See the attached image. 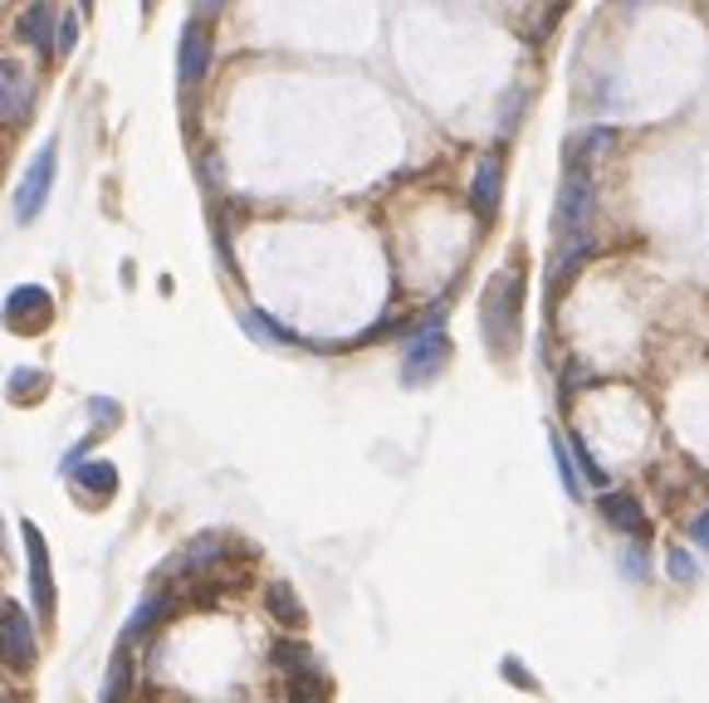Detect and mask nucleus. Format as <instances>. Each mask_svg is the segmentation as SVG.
I'll return each instance as SVG.
<instances>
[{"mask_svg":"<svg viewBox=\"0 0 709 703\" xmlns=\"http://www.w3.org/2000/svg\"><path fill=\"white\" fill-rule=\"evenodd\" d=\"M35 659H39L35 621H30V611L20 601H5L0 606V665L25 675V669H35Z\"/></svg>","mask_w":709,"mask_h":703,"instance_id":"423d86ee","label":"nucleus"},{"mask_svg":"<svg viewBox=\"0 0 709 703\" xmlns=\"http://www.w3.org/2000/svg\"><path fill=\"white\" fill-rule=\"evenodd\" d=\"M211 25L206 20H186L182 25V49H176V79L186 83V89H196V83L206 79V69H211Z\"/></svg>","mask_w":709,"mask_h":703,"instance_id":"9d476101","label":"nucleus"},{"mask_svg":"<svg viewBox=\"0 0 709 703\" xmlns=\"http://www.w3.org/2000/svg\"><path fill=\"white\" fill-rule=\"evenodd\" d=\"M221 5H225V0H196V10H201V15H216Z\"/></svg>","mask_w":709,"mask_h":703,"instance_id":"c756f323","label":"nucleus"},{"mask_svg":"<svg viewBox=\"0 0 709 703\" xmlns=\"http://www.w3.org/2000/svg\"><path fill=\"white\" fill-rule=\"evenodd\" d=\"M74 49H79V15L69 10V15H59V25H55V55L69 59Z\"/></svg>","mask_w":709,"mask_h":703,"instance_id":"b1692460","label":"nucleus"},{"mask_svg":"<svg viewBox=\"0 0 709 703\" xmlns=\"http://www.w3.org/2000/svg\"><path fill=\"white\" fill-rule=\"evenodd\" d=\"M568 455H572V465H578V474L588 479V484L607 489V469H602V459L588 449V440H582V435H568Z\"/></svg>","mask_w":709,"mask_h":703,"instance_id":"4be33fe9","label":"nucleus"},{"mask_svg":"<svg viewBox=\"0 0 709 703\" xmlns=\"http://www.w3.org/2000/svg\"><path fill=\"white\" fill-rule=\"evenodd\" d=\"M225 552H231V532H201V538H191L182 548V562L186 572H216V566L225 562Z\"/></svg>","mask_w":709,"mask_h":703,"instance_id":"ddd939ff","label":"nucleus"},{"mask_svg":"<svg viewBox=\"0 0 709 703\" xmlns=\"http://www.w3.org/2000/svg\"><path fill=\"white\" fill-rule=\"evenodd\" d=\"M5 703H20V699H5Z\"/></svg>","mask_w":709,"mask_h":703,"instance_id":"473e14b6","label":"nucleus"},{"mask_svg":"<svg viewBox=\"0 0 709 703\" xmlns=\"http://www.w3.org/2000/svg\"><path fill=\"white\" fill-rule=\"evenodd\" d=\"M142 10H158V0H142Z\"/></svg>","mask_w":709,"mask_h":703,"instance_id":"7c9ffc66","label":"nucleus"},{"mask_svg":"<svg viewBox=\"0 0 709 703\" xmlns=\"http://www.w3.org/2000/svg\"><path fill=\"white\" fill-rule=\"evenodd\" d=\"M20 35H25L35 49H55V10H49V0H35V5L25 10Z\"/></svg>","mask_w":709,"mask_h":703,"instance_id":"f3484780","label":"nucleus"},{"mask_svg":"<svg viewBox=\"0 0 709 703\" xmlns=\"http://www.w3.org/2000/svg\"><path fill=\"white\" fill-rule=\"evenodd\" d=\"M499 201H504V156L499 152H485L475 162V181H470V206L479 220H495L499 215Z\"/></svg>","mask_w":709,"mask_h":703,"instance_id":"f8f14e48","label":"nucleus"},{"mask_svg":"<svg viewBox=\"0 0 709 703\" xmlns=\"http://www.w3.org/2000/svg\"><path fill=\"white\" fill-rule=\"evenodd\" d=\"M132 699V649H113L108 679H103V699L98 703H128Z\"/></svg>","mask_w":709,"mask_h":703,"instance_id":"dca6fc26","label":"nucleus"},{"mask_svg":"<svg viewBox=\"0 0 709 703\" xmlns=\"http://www.w3.org/2000/svg\"><path fill=\"white\" fill-rule=\"evenodd\" d=\"M45 391H49V376L39 372V366H15V372H10V401L15 406L39 401Z\"/></svg>","mask_w":709,"mask_h":703,"instance_id":"412c9836","label":"nucleus"},{"mask_svg":"<svg viewBox=\"0 0 709 703\" xmlns=\"http://www.w3.org/2000/svg\"><path fill=\"white\" fill-rule=\"evenodd\" d=\"M20 542H25V566H30V601H35L39 621H55L59 611V591H55V566H49V542L39 532V523H20Z\"/></svg>","mask_w":709,"mask_h":703,"instance_id":"20e7f679","label":"nucleus"},{"mask_svg":"<svg viewBox=\"0 0 709 703\" xmlns=\"http://www.w3.org/2000/svg\"><path fill=\"white\" fill-rule=\"evenodd\" d=\"M519 318H524V274L519 269H499L485 283V298H479V332H485L495 356H514Z\"/></svg>","mask_w":709,"mask_h":703,"instance_id":"f257e3e1","label":"nucleus"},{"mask_svg":"<svg viewBox=\"0 0 709 703\" xmlns=\"http://www.w3.org/2000/svg\"><path fill=\"white\" fill-rule=\"evenodd\" d=\"M240 328L249 332V338H259V342H269V348H294V332L289 328H279L275 318H269V313H259V308H245L240 313Z\"/></svg>","mask_w":709,"mask_h":703,"instance_id":"a211bd4d","label":"nucleus"},{"mask_svg":"<svg viewBox=\"0 0 709 703\" xmlns=\"http://www.w3.org/2000/svg\"><path fill=\"white\" fill-rule=\"evenodd\" d=\"M685 538H690L700 552H709V508L690 513V523H685Z\"/></svg>","mask_w":709,"mask_h":703,"instance_id":"bb28decb","label":"nucleus"},{"mask_svg":"<svg viewBox=\"0 0 709 703\" xmlns=\"http://www.w3.org/2000/svg\"><path fill=\"white\" fill-rule=\"evenodd\" d=\"M74 484L89 503H103L118 493V469L108 465V459H83V465L74 469Z\"/></svg>","mask_w":709,"mask_h":703,"instance_id":"4468645a","label":"nucleus"},{"mask_svg":"<svg viewBox=\"0 0 709 703\" xmlns=\"http://www.w3.org/2000/svg\"><path fill=\"white\" fill-rule=\"evenodd\" d=\"M597 513H602L607 528H617L621 538H631V542H646V532H651V518H646L641 499H636L631 489H602L597 493Z\"/></svg>","mask_w":709,"mask_h":703,"instance_id":"6e6552de","label":"nucleus"},{"mask_svg":"<svg viewBox=\"0 0 709 703\" xmlns=\"http://www.w3.org/2000/svg\"><path fill=\"white\" fill-rule=\"evenodd\" d=\"M172 616H176V596L158 586V591H148L138 606H132V616H128V625H123V640H118V645L132 649L138 640H148L152 631H158V625L172 621Z\"/></svg>","mask_w":709,"mask_h":703,"instance_id":"9b49d317","label":"nucleus"},{"mask_svg":"<svg viewBox=\"0 0 709 703\" xmlns=\"http://www.w3.org/2000/svg\"><path fill=\"white\" fill-rule=\"evenodd\" d=\"M265 611L275 616L279 625H289V631H304V621H309L304 601H299V591L289 582H269L265 586Z\"/></svg>","mask_w":709,"mask_h":703,"instance_id":"2eb2a0df","label":"nucleus"},{"mask_svg":"<svg viewBox=\"0 0 709 703\" xmlns=\"http://www.w3.org/2000/svg\"><path fill=\"white\" fill-rule=\"evenodd\" d=\"M89 5H93V0H79V10H89Z\"/></svg>","mask_w":709,"mask_h":703,"instance_id":"2f4dec72","label":"nucleus"},{"mask_svg":"<svg viewBox=\"0 0 709 703\" xmlns=\"http://www.w3.org/2000/svg\"><path fill=\"white\" fill-rule=\"evenodd\" d=\"M0 606H5V601H0Z\"/></svg>","mask_w":709,"mask_h":703,"instance_id":"72a5a7b5","label":"nucleus"},{"mask_svg":"<svg viewBox=\"0 0 709 703\" xmlns=\"http://www.w3.org/2000/svg\"><path fill=\"white\" fill-rule=\"evenodd\" d=\"M451 362V332L441 323H421V328L406 338V352H402V382L406 386H426L431 376L445 372Z\"/></svg>","mask_w":709,"mask_h":703,"instance_id":"7ed1b4c3","label":"nucleus"},{"mask_svg":"<svg viewBox=\"0 0 709 703\" xmlns=\"http://www.w3.org/2000/svg\"><path fill=\"white\" fill-rule=\"evenodd\" d=\"M612 142H617V132H612V128H592V132H582V138H572V142H568V166H592L602 152H607Z\"/></svg>","mask_w":709,"mask_h":703,"instance_id":"aec40b11","label":"nucleus"},{"mask_svg":"<svg viewBox=\"0 0 709 703\" xmlns=\"http://www.w3.org/2000/svg\"><path fill=\"white\" fill-rule=\"evenodd\" d=\"M621 572H627V582H646V572H651V552H646V542H631V548L621 552Z\"/></svg>","mask_w":709,"mask_h":703,"instance_id":"393cba45","label":"nucleus"},{"mask_svg":"<svg viewBox=\"0 0 709 703\" xmlns=\"http://www.w3.org/2000/svg\"><path fill=\"white\" fill-rule=\"evenodd\" d=\"M0 318H5L10 332H45L49 323H55V298H49V289H39V283H20V289H10V298L0 303Z\"/></svg>","mask_w":709,"mask_h":703,"instance_id":"0eeeda50","label":"nucleus"},{"mask_svg":"<svg viewBox=\"0 0 709 703\" xmlns=\"http://www.w3.org/2000/svg\"><path fill=\"white\" fill-rule=\"evenodd\" d=\"M592 220H597V181H592V166H568L558 186V239H592Z\"/></svg>","mask_w":709,"mask_h":703,"instance_id":"f03ea898","label":"nucleus"},{"mask_svg":"<svg viewBox=\"0 0 709 703\" xmlns=\"http://www.w3.org/2000/svg\"><path fill=\"white\" fill-rule=\"evenodd\" d=\"M665 572H671V582H695V558L685 548H671L665 552Z\"/></svg>","mask_w":709,"mask_h":703,"instance_id":"a878e982","label":"nucleus"},{"mask_svg":"<svg viewBox=\"0 0 709 703\" xmlns=\"http://www.w3.org/2000/svg\"><path fill=\"white\" fill-rule=\"evenodd\" d=\"M553 465H558V479H562V489H568V499H582V474H578V465H572L562 435H553Z\"/></svg>","mask_w":709,"mask_h":703,"instance_id":"5701e85b","label":"nucleus"},{"mask_svg":"<svg viewBox=\"0 0 709 703\" xmlns=\"http://www.w3.org/2000/svg\"><path fill=\"white\" fill-rule=\"evenodd\" d=\"M89 411L98 415V425H118L123 406H118V401H103V396H93V401H89Z\"/></svg>","mask_w":709,"mask_h":703,"instance_id":"c85d7f7f","label":"nucleus"},{"mask_svg":"<svg viewBox=\"0 0 709 703\" xmlns=\"http://www.w3.org/2000/svg\"><path fill=\"white\" fill-rule=\"evenodd\" d=\"M504 679H509V684H519V689H528V694H538V679L528 675L519 659H504Z\"/></svg>","mask_w":709,"mask_h":703,"instance_id":"cd10ccee","label":"nucleus"},{"mask_svg":"<svg viewBox=\"0 0 709 703\" xmlns=\"http://www.w3.org/2000/svg\"><path fill=\"white\" fill-rule=\"evenodd\" d=\"M30 108H35V79H30V69L20 59H0V122L15 128V122L30 118Z\"/></svg>","mask_w":709,"mask_h":703,"instance_id":"1a4fd4ad","label":"nucleus"},{"mask_svg":"<svg viewBox=\"0 0 709 703\" xmlns=\"http://www.w3.org/2000/svg\"><path fill=\"white\" fill-rule=\"evenodd\" d=\"M275 665L284 669L289 679H304V675H318V659L304 640H279L275 645Z\"/></svg>","mask_w":709,"mask_h":703,"instance_id":"6ab92c4d","label":"nucleus"},{"mask_svg":"<svg viewBox=\"0 0 709 703\" xmlns=\"http://www.w3.org/2000/svg\"><path fill=\"white\" fill-rule=\"evenodd\" d=\"M55 172H59V142H45L35 152V162L25 166L20 186H15V220H20V225L39 220V211L49 206V191H55Z\"/></svg>","mask_w":709,"mask_h":703,"instance_id":"39448f33","label":"nucleus"}]
</instances>
